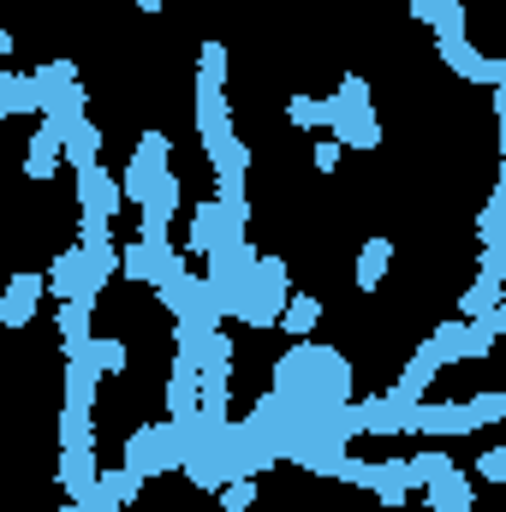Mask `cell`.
I'll return each mask as SVG.
<instances>
[{
  "mask_svg": "<svg viewBox=\"0 0 506 512\" xmlns=\"http://www.w3.org/2000/svg\"><path fill=\"white\" fill-rule=\"evenodd\" d=\"M179 459H185V447H179V435H173L167 423L131 429V441H126V471H137L143 483H149V477H161V471H173Z\"/></svg>",
  "mask_w": 506,
  "mask_h": 512,
  "instance_id": "obj_1",
  "label": "cell"
},
{
  "mask_svg": "<svg viewBox=\"0 0 506 512\" xmlns=\"http://www.w3.org/2000/svg\"><path fill=\"white\" fill-rule=\"evenodd\" d=\"M72 179H78V209L84 215H96V221H114L126 203H120V179L102 167V161H84V167H72Z\"/></svg>",
  "mask_w": 506,
  "mask_h": 512,
  "instance_id": "obj_2",
  "label": "cell"
},
{
  "mask_svg": "<svg viewBox=\"0 0 506 512\" xmlns=\"http://www.w3.org/2000/svg\"><path fill=\"white\" fill-rule=\"evenodd\" d=\"M239 239H245V227H233V221H227V209H221L215 197L191 209V233H185V251L209 256V251H221V245H239Z\"/></svg>",
  "mask_w": 506,
  "mask_h": 512,
  "instance_id": "obj_3",
  "label": "cell"
},
{
  "mask_svg": "<svg viewBox=\"0 0 506 512\" xmlns=\"http://www.w3.org/2000/svg\"><path fill=\"white\" fill-rule=\"evenodd\" d=\"M42 292H48V280H42V274H30V268H24V274H12V280H6V292H0V328H12V334H18V328H30V322H36V310H42Z\"/></svg>",
  "mask_w": 506,
  "mask_h": 512,
  "instance_id": "obj_4",
  "label": "cell"
},
{
  "mask_svg": "<svg viewBox=\"0 0 506 512\" xmlns=\"http://www.w3.org/2000/svg\"><path fill=\"white\" fill-rule=\"evenodd\" d=\"M477 411L471 399H423L417 405V435H477Z\"/></svg>",
  "mask_w": 506,
  "mask_h": 512,
  "instance_id": "obj_5",
  "label": "cell"
},
{
  "mask_svg": "<svg viewBox=\"0 0 506 512\" xmlns=\"http://www.w3.org/2000/svg\"><path fill=\"white\" fill-rule=\"evenodd\" d=\"M60 489H66V501L90 507V495H96V441L60 447Z\"/></svg>",
  "mask_w": 506,
  "mask_h": 512,
  "instance_id": "obj_6",
  "label": "cell"
},
{
  "mask_svg": "<svg viewBox=\"0 0 506 512\" xmlns=\"http://www.w3.org/2000/svg\"><path fill=\"white\" fill-rule=\"evenodd\" d=\"M233 137H239L233 131V108L221 96H197V143H203V155H221Z\"/></svg>",
  "mask_w": 506,
  "mask_h": 512,
  "instance_id": "obj_7",
  "label": "cell"
},
{
  "mask_svg": "<svg viewBox=\"0 0 506 512\" xmlns=\"http://www.w3.org/2000/svg\"><path fill=\"white\" fill-rule=\"evenodd\" d=\"M328 131H334V143H340V149H381V120L370 114V102H358V108L346 102V108H340V120H334Z\"/></svg>",
  "mask_w": 506,
  "mask_h": 512,
  "instance_id": "obj_8",
  "label": "cell"
},
{
  "mask_svg": "<svg viewBox=\"0 0 506 512\" xmlns=\"http://www.w3.org/2000/svg\"><path fill=\"white\" fill-rule=\"evenodd\" d=\"M423 495H429V512H471L477 507V489H471V477H465L459 465L441 471V477H429Z\"/></svg>",
  "mask_w": 506,
  "mask_h": 512,
  "instance_id": "obj_9",
  "label": "cell"
},
{
  "mask_svg": "<svg viewBox=\"0 0 506 512\" xmlns=\"http://www.w3.org/2000/svg\"><path fill=\"white\" fill-rule=\"evenodd\" d=\"M310 364H316V346H310V340H298L292 352H280V358H274V376H268V382H274L268 393H286V399H292V393H304Z\"/></svg>",
  "mask_w": 506,
  "mask_h": 512,
  "instance_id": "obj_10",
  "label": "cell"
},
{
  "mask_svg": "<svg viewBox=\"0 0 506 512\" xmlns=\"http://www.w3.org/2000/svg\"><path fill=\"white\" fill-rule=\"evenodd\" d=\"M137 489H143V477L137 471H96V495H90V512H120L137 501Z\"/></svg>",
  "mask_w": 506,
  "mask_h": 512,
  "instance_id": "obj_11",
  "label": "cell"
},
{
  "mask_svg": "<svg viewBox=\"0 0 506 512\" xmlns=\"http://www.w3.org/2000/svg\"><path fill=\"white\" fill-rule=\"evenodd\" d=\"M435 370H441V358H435V346L423 340V346H417V352L405 358L399 382L387 387V393H393V399H423V393H429V382H435Z\"/></svg>",
  "mask_w": 506,
  "mask_h": 512,
  "instance_id": "obj_12",
  "label": "cell"
},
{
  "mask_svg": "<svg viewBox=\"0 0 506 512\" xmlns=\"http://www.w3.org/2000/svg\"><path fill=\"white\" fill-rule=\"evenodd\" d=\"M316 322H322V298H316V292H286V304H280V322H274V328H286L292 340H310V334H316Z\"/></svg>",
  "mask_w": 506,
  "mask_h": 512,
  "instance_id": "obj_13",
  "label": "cell"
},
{
  "mask_svg": "<svg viewBox=\"0 0 506 512\" xmlns=\"http://www.w3.org/2000/svg\"><path fill=\"white\" fill-rule=\"evenodd\" d=\"M54 167H60V131L42 120L30 131V149H24V179H54Z\"/></svg>",
  "mask_w": 506,
  "mask_h": 512,
  "instance_id": "obj_14",
  "label": "cell"
},
{
  "mask_svg": "<svg viewBox=\"0 0 506 512\" xmlns=\"http://www.w3.org/2000/svg\"><path fill=\"white\" fill-rule=\"evenodd\" d=\"M90 298H60V316H54V328H60V340H66V352H78V346H90Z\"/></svg>",
  "mask_w": 506,
  "mask_h": 512,
  "instance_id": "obj_15",
  "label": "cell"
},
{
  "mask_svg": "<svg viewBox=\"0 0 506 512\" xmlns=\"http://www.w3.org/2000/svg\"><path fill=\"white\" fill-rule=\"evenodd\" d=\"M387 262H393V239H364V251H358V286L364 292H376L387 280Z\"/></svg>",
  "mask_w": 506,
  "mask_h": 512,
  "instance_id": "obj_16",
  "label": "cell"
},
{
  "mask_svg": "<svg viewBox=\"0 0 506 512\" xmlns=\"http://www.w3.org/2000/svg\"><path fill=\"white\" fill-rule=\"evenodd\" d=\"M131 161H137L143 173H167V161H173V137H167V131H143L137 149H131Z\"/></svg>",
  "mask_w": 506,
  "mask_h": 512,
  "instance_id": "obj_17",
  "label": "cell"
},
{
  "mask_svg": "<svg viewBox=\"0 0 506 512\" xmlns=\"http://www.w3.org/2000/svg\"><path fill=\"white\" fill-rule=\"evenodd\" d=\"M489 310H501V280H483V274H477V286L459 298V316L477 322V316H489Z\"/></svg>",
  "mask_w": 506,
  "mask_h": 512,
  "instance_id": "obj_18",
  "label": "cell"
},
{
  "mask_svg": "<svg viewBox=\"0 0 506 512\" xmlns=\"http://www.w3.org/2000/svg\"><path fill=\"white\" fill-rule=\"evenodd\" d=\"M90 358H96L102 376H126V340H108V334L96 340V334H90Z\"/></svg>",
  "mask_w": 506,
  "mask_h": 512,
  "instance_id": "obj_19",
  "label": "cell"
},
{
  "mask_svg": "<svg viewBox=\"0 0 506 512\" xmlns=\"http://www.w3.org/2000/svg\"><path fill=\"white\" fill-rule=\"evenodd\" d=\"M215 495H221V512H251L256 507V477H227Z\"/></svg>",
  "mask_w": 506,
  "mask_h": 512,
  "instance_id": "obj_20",
  "label": "cell"
},
{
  "mask_svg": "<svg viewBox=\"0 0 506 512\" xmlns=\"http://www.w3.org/2000/svg\"><path fill=\"white\" fill-rule=\"evenodd\" d=\"M334 477H340V483H352V489H376V483H381V465H370V459H352V453H346Z\"/></svg>",
  "mask_w": 506,
  "mask_h": 512,
  "instance_id": "obj_21",
  "label": "cell"
},
{
  "mask_svg": "<svg viewBox=\"0 0 506 512\" xmlns=\"http://www.w3.org/2000/svg\"><path fill=\"white\" fill-rule=\"evenodd\" d=\"M286 120L298 131H322V96H292L286 102Z\"/></svg>",
  "mask_w": 506,
  "mask_h": 512,
  "instance_id": "obj_22",
  "label": "cell"
},
{
  "mask_svg": "<svg viewBox=\"0 0 506 512\" xmlns=\"http://www.w3.org/2000/svg\"><path fill=\"white\" fill-rule=\"evenodd\" d=\"M501 209H506V197H501V191H489V203H483V215H477L483 245H501Z\"/></svg>",
  "mask_w": 506,
  "mask_h": 512,
  "instance_id": "obj_23",
  "label": "cell"
},
{
  "mask_svg": "<svg viewBox=\"0 0 506 512\" xmlns=\"http://www.w3.org/2000/svg\"><path fill=\"white\" fill-rule=\"evenodd\" d=\"M471 411H477V423H483V429H489V423H501V417H506V393H477V399H471Z\"/></svg>",
  "mask_w": 506,
  "mask_h": 512,
  "instance_id": "obj_24",
  "label": "cell"
},
{
  "mask_svg": "<svg viewBox=\"0 0 506 512\" xmlns=\"http://www.w3.org/2000/svg\"><path fill=\"white\" fill-rule=\"evenodd\" d=\"M310 167H316L322 179H328V173H340V143H334V137H322V143L310 149Z\"/></svg>",
  "mask_w": 506,
  "mask_h": 512,
  "instance_id": "obj_25",
  "label": "cell"
},
{
  "mask_svg": "<svg viewBox=\"0 0 506 512\" xmlns=\"http://www.w3.org/2000/svg\"><path fill=\"white\" fill-rule=\"evenodd\" d=\"M477 477H483V483H506V447H483Z\"/></svg>",
  "mask_w": 506,
  "mask_h": 512,
  "instance_id": "obj_26",
  "label": "cell"
},
{
  "mask_svg": "<svg viewBox=\"0 0 506 512\" xmlns=\"http://www.w3.org/2000/svg\"><path fill=\"white\" fill-rule=\"evenodd\" d=\"M120 268H126V280H149V245H126Z\"/></svg>",
  "mask_w": 506,
  "mask_h": 512,
  "instance_id": "obj_27",
  "label": "cell"
},
{
  "mask_svg": "<svg viewBox=\"0 0 506 512\" xmlns=\"http://www.w3.org/2000/svg\"><path fill=\"white\" fill-rule=\"evenodd\" d=\"M471 78H477V84H489V90H501V84H506V60H495V54H483Z\"/></svg>",
  "mask_w": 506,
  "mask_h": 512,
  "instance_id": "obj_28",
  "label": "cell"
},
{
  "mask_svg": "<svg viewBox=\"0 0 506 512\" xmlns=\"http://www.w3.org/2000/svg\"><path fill=\"white\" fill-rule=\"evenodd\" d=\"M6 54H12V30H0V66H6Z\"/></svg>",
  "mask_w": 506,
  "mask_h": 512,
  "instance_id": "obj_29",
  "label": "cell"
},
{
  "mask_svg": "<svg viewBox=\"0 0 506 512\" xmlns=\"http://www.w3.org/2000/svg\"><path fill=\"white\" fill-rule=\"evenodd\" d=\"M161 6H167V0H137V12H161Z\"/></svg>",
  "mask_w": 506,
  "mask_h": 512,
  "instance_id": "obj_30",
  "label": "cell"
}]
</instances>
